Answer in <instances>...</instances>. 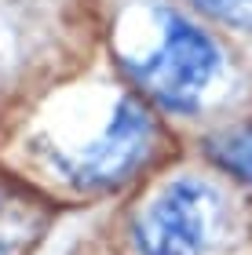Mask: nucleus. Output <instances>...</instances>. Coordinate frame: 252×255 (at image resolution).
<instances>
[{"label":"nucleus","instance_id":"8","mask_svg":"<svg viewBox=\"0 0 252 255\" xmlns=\"http://www.w3.org/2000/svg\"><path fill=\"white\" fill-rule=\"evenodd\" d=\"M73 215V237H70V245L66 248H59V255H73V248H77V230H81V212H70ZM40 248V245H37ZM33 255H40V252H33Z\"/></svg>","mask_w":252,"mask_h":255},{"label":"nucleus","instance_id":"3","mask_svg":"<svg viewBox=\"0 0 252 255\" xmlns=\"http://www.w3.org/2000/svg\"><path fill=\"white\" fill-rule=\"evenodd\" d=\"M117 255H238L252 245V193L183 146L110 208Z\"/></svg>","mask_w":252,"mask_h":255},{"label":"nucleus","instance_id":"4","mask_svg":"<svg viewBox=\"0 0 252 255\" xmlns=\"http://www.w3.org/2000/svg\"><path fill=\"white\" fill-rule=\"evenodd\" d=\"M102 0H0V117L102 55Z\"/></svg>","mask_w":252,"mask_h":255},{"label":"nucleus","instance_id":"5","mask_svg":"<svg viewBox=\"0 0 252 255\" xmlns=\"http://www.w3.org/2000/svg\"><path fill=\"white\" fill-rule=\"evenodd\" d=\"M187 146H194L223 175H231L242 190L252 193V102H245L238 113H231V117L220 121L216 128L201 131Z\"/></svg>","mask_w":252,"mask_h":255},{"label":"nucleus","instance_id":"7","mask_svg":"<svg viewBox=\"0 0 252 255\" xmlns=\"http://www.w3.org/2000/svg\"><path fill=\"white\" fill-rule=\"evenodd\" d=\"M179 4H187L220 37H227L252 66V0H179Z\"/></svg>","mask_w":252,"mask_h":255},{"label":"nucleus","instance_id":"6","mask_svg":"<svg viewBox=\"0 0 252 255\" xmlns=\"http://www.w3.org/2000/svg\"><path fill=\"white\" fill-rule=\"evenodd\" d=\"M62 212L37 197L7 190L0 197V255H33L37 245L51 234Z\"/></svg>","mask_w":252,"mask_h":255},{"label":"nucleus","instance_id":"2","mask_svg":"<svg viewBox=\"0 0 252 255\" xmlns=\"http://www.w3.org/2000/svg\"><path fill=\"white\" fill-rule=\"evenodd\" d=\"M102 51L121 77L194 142L252 102V66L179 0H102Z\"/></svg>","mask_w":252,"mask_h":255},{"label":"nucleus","instance_id":"9","mask_svg":"<svg viewBox=\"0 0 252 255\" xmlns=\"http://www.w3.org/2000/svg\"><path fill=\"white\" fill-rule=\"evenodd\" d=\"M7 190H15V186H11V182H7V179H4V175H0V197H4V193H7Z\"/></svg>","mask_w":252,"mask_h":255},{"label":"nucleus","instance_id":"1","mask_svg":"<svg viewBox=\"0 0 252 255\" xmlns=\"http://www.w3.org/2000/svg\"><path fill=\"white\" fill-rule=\"evenodd\" d=\"M183 146L102 51L0 117V175L59 212H84L124 201Z\"/></svg>","mask_w":252,"mask_h":255}]
</instances>
